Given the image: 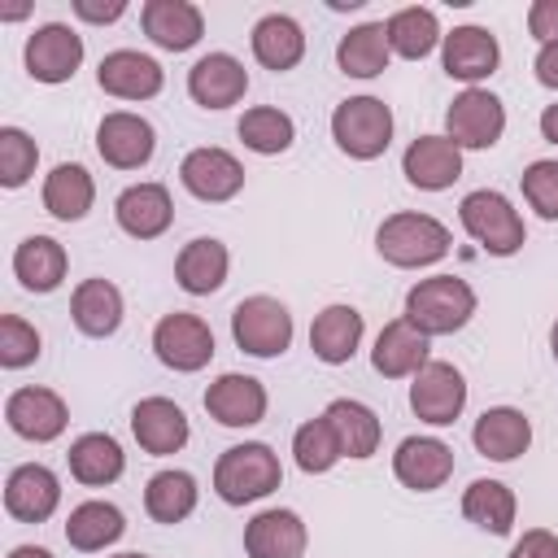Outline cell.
Masks as SVG:
<instances>
[{
    "mask_svg": "<svg viewBox=\"0 0 558 558\" xmlns=\"http://www.w3.org/2000/svg\"><path fill=\"white\" fill-rule=\"evenodd\" d=\"M471 314H475V292L458 275H432L405 292V323L418 327L423 336H453L471 323Z\"/></svg>",
    "mask_w": 558,
    "mask_h": 558,
    "instance_id": "cell-1",
    "label": "cell"
},
{
    "mask_svg": "<svg viewBox=\"0 0 558 558\" xmlns=\"http://www.w3.org/2000/svg\"><path fill=\"white\" fill-rule=\"evenodd\" d=\"M279 480H283L279 458H275L270 445H262V440L222 449V458H218V466H214V488H218V497H222L227 506L257 501V497L275 493Z\"/></svg>",
    "mask_w": 558,
    "mask_h": 558,
    "instance_id": "cell-2",
    "label": "cell"
},
{
    "mask_svg": "<svg viewBox=\"0 0 558 558\" xmlns=\"http://www.w3.org/2000/svg\"><path fill=\"white\" fill-rule=\"evenodd\" d=\"M375 248L392 266H432L449 253V227L432 214H392L379 222Z\"/></svg>",
    "mask_w": 558,
    "mask_h": 558,
    "instance_id": "cell-3",
    "label": "cell"
},
{
    "mask_svg": "<svg viewBox=\"0 0 558 558\" xmlns=\"http://www.w3.org/2000/svg\"><path fill=\"white\" fill-rule=\"evenodd\" d=\"M458 218H462L466 235H471L480 248H488L493 257H510V253H519V248H523V240H527L519 209H514L501 192H488V187H480V192L462 196Z\"/></svg>",
    "mask_w": 558,
    "mask_h": 558,
    "instance_id": "cell-4",
    "label": "cell"
},
{
    "mask_svg": "<svg viewBox=\"0 0 558 558\" xmlns=\"http://www.w3.org/2000/svg\"><path fill=\"white\" fill-rule=\"evenodd\" d=\"M331 140L340 144V153H349L357 161H375L392 144V113H388V105L375 100V96L340 100L336 113H331Z\"/></svg>",
    "mask_w": 558,
    "mask_h": 558,
    "instance_id": "cell-5",
    "label": "cell"
},
{
    "mask_svg": "<svg viewBox=\"0 0 558 558\" xmlns=\"http://www.w3.org/2000/svg\"><path fill=\"white\" fill-rule=\"evenodd\" d=\"M231 336L253 357H279L292 344V314L275 296H244L231 310Z\"/></svg>",
    "mask_w": 558,
    "mask_h": 558,
    "instance_id": "cell-6",
    "label": "cell"
},
{
    "mask_svg": "<svg viewBox=\"0 0 558 558\" xmlns=\"http://www.w3.org/2000/svg\"><path fill=\"white\" fill-rule=\"evenodd\" d=\"M445 131L458 148H493L506 131V109L493 92L466 87L462 96H453V105L445 113Z\"/></svg>",
    "mask_w": 558,
    "mask_h": 558,
    "instance_id": "cell-7",
    "label": "cell"
},
{
    "mask_svg": "<svg viewBox=\"0 0 558 558\" xmlns=\"http://www.w3.org/2000/svg\"><path fill=\"white\" fill-rule=\"evenodd\" d=\"M466 405V384H462V371L449 366V362H427L414 384H410V410L432 423V427H449Z\"/></svg>",
    "mask_w": 558,
    "mask_h": 558,
    "instance_id": "cell-8",
    "label": "cell"
},
{
    "mask_svg": "<svg viewBox=\"0 0 558 558\" xmlns=\"http://www.w3.org/2000/svg\"><path fill=\"white\" fill-rule=\"evenodd\" d=\"M153 349L170 371H201L214 357V331L196 314H166L153 327Z\"/></svg>",
    "mask_w": 558,
    "mask_h": 558,
    "instance_id": "cell-9",
    "label": "cell"
},
{
    "mask_svg": "<svg viewBox=\"0 0 558 558\" xmlns=\"http://www.w3.org/2000/svg\"><path fill=\"white\" fill-rule=\"evenodd\" d=\"M157 148V135L153 126L140 118V113H105L100 126H96V153L113 166V170H140Z\"/></svg>",
    "mask_w": 558,
    "mask_h": 558,
    "instance_id": "cell-10",
    "label": "cell"
},
{
    "mask_svg": "<svg viewBox=\"0 0 558 558\" xmlns=\"http://www.w3.org/2000/svg\"><path fill=\"white\" fill-rule=\"evenodd\" d=\"M179 179L196 201H231L244 187V166L227 148H192L179 166Z\"/></svg>",
    "mask_w": 558,
    "mask_h": 558,
    "instance_id": "cell-11",
    "label": "cell"
},
{
    "mask_svg": "<svg viewBox=\"0 0 558 558\" xmlns=\"http://www.w3.org/2000/svg\"><path fill=\"white\" fill-rule=\"evenodd\" d=\"M78 61H83V39L70 26H61V22H48V26H39L26 39V70L39 83H65V78H74Z\"/></svg>",
    "mask_w": 558,
    "mask_h": 558,
    "instance_id": "cell-12",
    "label": "cell"
},
{
    "mask_svg": "<svg viewBox=\"0 0 558 558\" xmlns=\"http://www.w3.org/2000/svg\"><path fill=\"white\" fill-rule=\"evenodd\" d=\"M401 170L414 187L423 192H440V187H453L462 179V148L449 140V135H418L405 157H401Z\"/></svg>",
    "mask_w": 558,
    "mask_h": 558,
    "instance_id": "cell-13",
    "label": "cell"
},
{
    "mask_svg": "<svg viewBox=\"0 0 558 558\" xmlns=\"http://www.w3.org/2000/svg\"><path fill=\"white\" fill-rule=\"evenodd\" d=\"M205 410L209 418H218L222 427H253L266 418V388L253 379V375H218L209 388H205Z\"/></svg>",
    "mask_w": 558,
    "mask_h": 558,
    "instance_id": "cell-14",
    "label": "cell"
},
{
    "mask_svg": "<svg viewBox=\"0 0 558 558\" xmlns=\"http://www.w3.org/2000/svg\"><path fill=\"white\" fill-rule=\"evenodd\" d=\"M392 471L405 488L414 493H432L453 475V449L436 436H405L392 453Z\"/></svg>",
    "mask_w": 558,
    "mask_h": 558,
    "instance_id": "cell-15",
    "label": "cell"
},
{
    "mask_svg": "<svg viewBox=\"0 0 558 558\" xmlns=\"http://www.w3.org/2000/svg\"><path fill=\"white\" fill-rule=\"evenodd\" d=\"M4 418H9V427L17 436L44 445V440H57L65 432V418L70 414H65V401L52 388H17L4 401Z\"/></svg>",
    "mask_w": 558,
    "mask_h": 558,
    "instance_id": "cell-16",
    "label": "cell"
},
{
    "mask_svg": "<svg viewBox=\"0 0 558 558\" xmlns=\"http://www.w3.org/2000/svg\"><path fill=\"white\" fill-rule=\"evenodd\" d=\"M131 432H135L140 449L166 458V453H179L187 445V414L170 397H144L131 410Z\"/></svg>",
    "mask_w": 558,
    "mask_h": 558,
    "instance_id": "cell-17",
    "label": "cell"
},
{
    "mask_svg": "<svg viewBox=\"0 0 558 558\" xmlns=\"http://www.w3.org/2000/svg\"><path fill=\"white\" fill-rule=\"evenodd\" d=\"M187 92L205 109H227L248 92V74L231 52H209L187 70Z\"/></svg>",
    "mask_w": 558,
    "mask_h": 558,
    "instance_id": "cell-18",
    "label": "cell"
},
{
    "mask_svg": "<svg viewBox=\"0 0 558 558\" xmlns=\"http://www.w3.org/2000/svg\"><path fill=\"white\" fill-rule=\"evenodd\" d=\"M96 83L100 92L118 96V100H148L161 92V65L144 52H131V48H118L100 61L96 70Z\"/></svg>",
    "mask_w": 558,
    "mask_h": 558,
    "instance_id": "cell-19",
    "label": "cell"
},
{
    "mask_svg": "<svg viewBox=\"0 0 558 558\" xmlns=\"http://www.w3.org/2000/svg\"><path fill=\"white\" fill-rule=\"evenodd\" d=\"M471 440H475V449H480L484 458H493V462H514V458L527 453V445H532V423H527V414L514 410V405H493V410H484V414L475 418Z\"/></svg>",
    "mask_w": 558,
    "mask_h": 558,
    "instance_id": "cell-20",
    "label": "cell"
},
{
    "mask_svg": "<svg viewBox=\"0 0 558 558\" xmlns=\"http://www.w3.org/2000/svg\"><path fill=\"white\" fill-rule=\"evenodd\" d=\"M57 501H61V484H57V475H52L48 466H39V462L17 466V471L9 475V484H4V510H9L13 519H22V523H44V519L57 510Z\"/></svg>",
    "mask_w": 558,
    "mask_h": 558,
    "instance_id": "cell-21",
    "label": "cell"
},
{
    "mask_svg": "<svg viewBox=\"0 0 558 558\" xmlns=\"http://www.w3.org/2000/svg\"><path fill=\"white\" fill-rule=\"evenodd\" d=\"M113 214H118V227H122L126 235H135V240H157V235L170 227L174 205H170V192H166L161 183H131V187L118 196Z\"/></svg>",
    "mask_w": 558,
    "mask_h": 558,
    "instance_id": "cell-22",
    "label": "cell"
},
{
    "mask_svg": "<svg viewBox=\"0 0 558 558\" xmlns=\"http://www.w3.org/2000/svg\"><path fill=\"white\" fill-rule=\"evenodd\" d=\"M371 366H375L384 379L418 375V371L427 366V336H423L418 327H410L405 318L384 323V331L375 336V349H371Z\"/></svg>",
    "mask_w": 558,
    "mask_h": 558,
    "instance_id": "cell-23",
    "label": "cell"
},
{
    "mask_svg": "<svg viewBox=\"0 0 558 558\" xmlns=\"http://www.w3.org/2000/svg\"><path fill=\"white\" fill-rule=\"evenodd\" d=\"M140 17H144V35L166 52H183L205 35V17L187 0H148Z\"/></svg>",
    "mask_w": 558,
    "mask_h": 558,
    "instance_id": "cell-24",
    "label": "cell"
},
{
    "mask_svg": "<svg viewBox=\"0 0 558 558\" xmlns=\"http://www.w3.org/2000/svg\"><path fill=\"white\" fill-rule=\"evenodd\" d=\"M248 558H301L305 554V523L292 510H262L244 527Z\"/></svg>",
    "mask_w": 558,
    "mask_h": 558,
    "instance_id": "cell-25",
    "label": "cell"
},
{
    "mask_svg": "<svg viewBox=\"0 0 558 558\" xmlns=\"http://www.w3.org/2000/svg\"><path fill=\"white\" fill-rule=\"evenodd\" d=\"M227 266H231L227 244L214 240V235H201V240H187L183 244V253L174 262V279H179L183 292L209 296V292H218L227 283Z\"/></svg>",
    "mask_w": 558,
    "mask_h": 558,
    "instance_id": "cell-26",
    "label": "cell"
},
{
    "mask_svg": "<svg viewBox=\"0 0 558 558\" xmlns=\"http://www.w3.org/2000/svg\"><path fill=\"white\" fill-rule=\"evenodd\" d=\"M497 39L484 26H458L453 35H445V74L462 78V83H480L497 70Z\"/></svg>",
    "mask_w": 558,
    "mask_h": 558,
    "instance_id": "cell-27",
    "label": "cell"
},
{
    "mask_svg": "<svg viewBox=\"0 0 558 558\" xmlns=\"http://www.w3.org/2000/svg\"><path fill=\"white\" fill-rule=\"evenodd\" d=\"M357 344H362V314L353 305H327L310 327V349L327 366L349 362L357 353Z\"/></svg>",
    "mask_w": 558,
    "mask_h": 558,
    "instance_id": "cell-28",
    "label": "cell"
},
{
    "mask_svg": "<svg viewBox=\"0 0 558 558\" xmlns=\"http://www.w3.org/2000/svg\"><path fill=\"white\" fill-rule=\"evenodd\" d=\"M65 248L52 235H26L13 248V275L22 279L26 292H52L65 279Z\"/></svg>",
    "mask_w": 558,
    "mask_h": 558,
    "instance_id": "cell-29",
    "label": "cell"
},
{
    "mask_svg": "<svg viewBox=\"0 0 558 558\" xmlns=\"http://www.w3.org/2000/svg\"><path fill=\"white\" fill-rule=\"evenodd\" d=\"M70 314L83 336H113L122 323V292L109 279H83L70 296Z\"/></svg>",
    "mask_w": 558,
    "mask_h": 558,
    "instance_id": "cell-30",
    "label": "cell"
},
{
    "mask_svg": "<svg viewBox=\"0 0 558 558\" xmlns=\"http://www.w3.org/2000/svg\"><path fill=\"white\" fill-rule=\"evenodd\" d=\"M323 418L331 423V432H336V440H340V453H344V458H371V453L379 449L384 427H379V418H375V410H371V405L340 397V401H331V405L323 410Z\"/></svg>",
    "mask_w": 558,
    "mask_h": 558,
    "instance_id": "cell-31",
    "label": "cell"
},
{
    "mask_svg": "<svg viewBox=\"0 0 558 558\" xmlns=\"http://www.w3.org/2000/svg\"><path fill=\"white\" fill-rule=\"evenodd\" d=\"M253 57H257L266 70H275V74L292 70V65L305 57V35H301V26H296L288 13L262 17V22L253 26Z\"/></svg>",
    "mask_w": 558,
    "mask_h": 558,
    "instance_id": "cell-32",
    "label": "cell"
},
{
    "mask_svg": "<svg viewBox=\"0 0 558 558\" xmlns=\"http://www.w3.org/2000/svg\"><path fill=\"white\" fill-rule=\"evenodd\" d=\"M92 201H96V183H92V174H87L83 166H74V161H61V166L44 179V209H48L52 218H61V222H78V218L92 209Z\"/></svg>",
    "mask_w": 558,
    "mask_h": 558,
    "instance_id": "cell-33",
    "label": "cell"
},
{
    "mask_svg": "<svg viewBox=\"0 0 558 558\" xmlns=\"http://www.w3.org/2000/svg\"><path fill=\"white\" fill-rule=\"evenodd\" d=\"M122 445L105 432H87L70 445V475L87 488H100V484H113L122 475Z\"/></svg>",
    "mask_w": 558,
    "mask_h": 558,
    "instance_id": "cell-34",
    "label": "cell"
},
{
    "mask_svg": "<svg viewBox=\"0 0 558 558\" xmlns=\"http://www.w3.org/2000/svg\"><path fill=\"white\" fill-rule=\"evenodd\" d=\"M122 532H126V519H122V510L109 506V501H83V506H74L70 519H65V541H70L74 549H83V554H96V549L113 545Z\"/></svg>",
    "mask_w": 558,
    "mask_h": 558,
    "instance_id": "cell-35",
    "label": "cell"
},
{
    "mask_svg": "<svg viewBox=\"0 0 558 558\" xmlns=\"http://www.w3.org/2000/svg\"><path fill=\"white\" fill-rule=\"evenodd\" d=\"M388 52H392V48H388L384 22H366V26H353V31L340 39L336 61H340V70L353 74V78H375V74L388 70Z\"/></svg>",
    "mask_w": 558,
    "mask_h": 558,
    "instance_id": "cell-36",
    "label": "cell"
},
{
    "mask_svg": "<svg viewBox=\"0 0 558 558\" xmlns=\"http://www.w3.org/2000/svg\"><path fill=\"white\" fill-rule=\"evenodd\" d=\"M462 514L493 532V536H506L514 527V493L501 484V480H475L466 493H462Z\"/></svg>",
    "mask_w": 558,
    "mask_h": 558,
    "instance_id": "cell-37",
    "label": "cell"
},
{
    "mask_svg": "<svg viewBox=\"0 0 558 558\" xmlns=\"http://www.w3.org/2000/svg\"><path fill=\"white\" fill-rule=\"evenodd\" d=\"M144 510L157 523H183L196 510V480L187 471H157L144 488Z\"/></svg>",
    "mask_w": 558,
    "mask_h": 558,
    "instance_id": "cell-38",
    "label": "cell"
},
{
    "mask_svg": "<svg viewBox=\"0 0 558 558\" xmlns=\"http://www.w3.org/2000/svg\"><path fill=\"white\" fill-rule=\"evenodd\" d=\"M384 31H388V48L397 52V57H405V61H418V57H427L432 48H436V39H440V26H436V13L432 9H397L388 22H384Z\"/></svg>",
    "mask_w": 558,
    "mask_h": 558,
    "instance_id": "cell-39",
    "label": "cell"
},
{
    "mask_svg": "<svg viewBox=\"0 0 558 558\" xmlns=\"http://www.w3.org/2000/svg\"><path fill=\"white\" fill-rule=\"evenodd\" d=\"M292 135H296V126H292V118L283 113V109H270V105H257V109H248L244 118H240V140L253 148V153H283V148H292Z\"/></svg>",
    "mask_w": 558,
    "mask_h": 558,
    "instance_id": "cell-40",
    "label": "cell"
},
{
    "mask_svg": "<svg viewBox=\"0 0 558 558\" xmlns=\"http://www.w3.org/2000/svg\"><path fill=\"white\" fill-rule=\"evenodd\" d=\"M292 453H296V466L310 471V475H323V471H331V466L344 458V453H340V440H336V432H331L327 418L301 423L296 436H292Z\"/></svg>",
    "mask_w": 558,
    "mask_h": 558,
    "instance_id": "cell-41",
    "label": "cell"
},
{
    "mask_svg": "<svg viewBox=\"0 0 558 558\" xmlns=\"http://www.w3.org/2000/svg\"><path fill=\"white\" fill-rule=\"evenodd\" d=\"M35 161H39L35 140L22 126H4L0 131V183L4 187H22L35 174Z\"/></svg>",
    "mask_w": 558,
    "mask_h": 558,
    "instance_id": "cell-42",
    "label": "cell"
},
{
    "mask_svg": "<svg viewBox=\"0 0 558 558\" xmlns=\"http://www.w3.org/2000/svg\"><path fill=\"white\" fill-rule=\"evenodd\" d=\"M39 357V331L17 318V314H4L0 318V366L17 371V366H31Z\"/></svg>",
    "mask_w": 558,
    "mask_h": 558,
    "instance_id": "cell-43",
    "label": "cell"
},
{
    "mask_svg": "<svg viewBox=\"0 0 558 558\" xmlns=\"http://www.w3.org/2000/svg\"><path fill=\"white\" fill-rule=\"evenodd\" d=\"M523 196L541 218L558 222V161H532L523 170Z\"/></svg>",
    "mask_w": 558,
    "mask_h": 558,
    "instance_id": "cell-44",
    "label": "cell"
},
{
    "mask_svg": "<svg viewBox=\"0 0 558 558\" xmlns=\"http://www.w3.org/2000/svg\"><path fill=\"white\" fill-rule=\"evenodd\" d=\"M527 31L541 44H558V0H536L527 9Z\"/></svg>",
    "mask_w": 558,
    "mask_h": 558,
    "instance_id": "cell-45",
    "label": "cell"
},
{
    "mask_svg": "<svg viewBox=\"0 0 558 558\" xmlns=\"http://www.w3.org/2000/svg\"><path fill=\"white\" fill-rule=\"evenodd\" d=\"M510 558H558V536L545 532V527H532V532H523L514 541Z\"/></svg>",
    "mask_w": 558,
    "mask_h": 558,
    "instance_id": "cell-46",
    "label": "cell"
},
{
    "mask_svg": "<svg viewBox=\"0 0 558 558\" xmlns=\"http://www.w3.org/2000/svg\"><path fill=\"white\" fill-rule=\"evenodd\" d=\"M74 13L87 22H118L126 13V4L122 0H74Z\"/></svg>",
    "mask_w": 558,
    "mask_h": 558,
    "instance_id": "cell-47",
    "label": "cell"
},
{
    "mask_svg": "<svg viewBox=\"0 0 558 558\" xmlns=\"http://www.w3.org/2000/svg\"><path fill=\"white\" fill-rule=\"evenodd\" d=\"M536 78L545 87H558V44H541V52H536Z\"/></svg>",
    "mask_w": 558,
    "mask_h": 558,
    "instance_id": "cell-48",
    "label": "cell"
},
{
    "mask_svg": "<svg viewBox=\"0 0 558 558\" xmlns=\"http://www.w3.org/2000/svg\"><path fill=\"white\" fill-rule=\"evenodd\" d=\"M541 135H545L549 144H558V105H549V109L541 113Z\"/></svg>",
    "mask_w": 558,
    "mask_h": 558,
    "instance_id": "cell-49",
    "label": "cell"
},
{
    "mask_svg": "<svg viewBox=\"0 0 558 558\" xmlns=\"http://www.w3.org/2000/svg\"><path fill=\"white\" fill-rule=\"evenodd\" d=\"M9 558H52V554H48V549H39V545H17Z\"/></svg>",
    "mask_w": 558,
    "mask_h": 558,
    "instance_id": "cell-50",
    "label": "cell"
},
{
    "mask_svg": "<svg viewBox=\"0 0 558 558\" xmlns=\"http://www.w3.org/2000/svg\"><path fill=\"white\" fill-rule=\"evenodd\" d=\"M549 349H554V362H558V323H554V331H549Z\"/></svg>",
    "mask_w": 558,
    "mask_h": 558,
    "instance_id": "cell-51",
    "label": "cell"
},
{
    "mask_svg": "<svg viewBox=\"0 0 558 558\" xmlns=\"http://www.w3.org/2000/svg\"><path fill=\"white\" fill-rule=\"evenodd\" d=\"M113 558H148V554H113Z\"/></svg>",
    "mask_w": 558,
    "mask_h": 558,
    "instance_id": "cell-52",
    "label": "cell"
}]
</instances>
